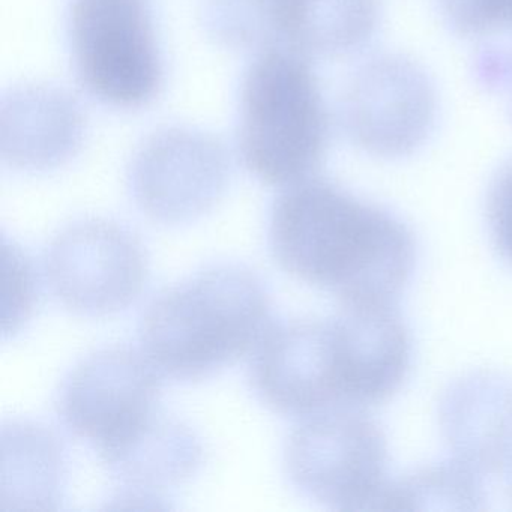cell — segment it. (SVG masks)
Wrapping results in <instances>:
<instances>
[{"label":"cell","instance_id":"1","mask_svg":"<svg viewBox=\"0 0 512 512\" xmlns=\"http://www.w3.org/2000/svg\"><path fill=\"white\" fill-rule=\"evenodd\" d=\"M268 244L283 271L341 305L397 304L418 268L415 233L400 217L314 176L275 199Z\"/></svg>","mask_w":512,"mask_h":512},{"label":"cell","instance_id":"2","mask_svg":"<svg viewBox=\"0 0 512 512\" xmlns=\"http://www.w3.org/2000/svg\"><path fill=\"white\" fill-rule=\"evenodd\" d=\"M272 326L262 278L226 263L158 293L140 319L139 338L163 376L199 382L256 350Z\"/></svg>","mask_w":512,"mask_h":512},{"label":"cell","instance_id":"3","mask_svg":"<svg viewBox=\"0 0 512 512\" xmlns=\"http://www.w3.org/2000/svg\"><path fill=\"white\" fill-rule=\"evenodd\" d=\"M329 119L307 56L260 52L239 98L238 151L245 169L272 187L313 178L322 166Z\"/></svg>","mask_w":512,"mask_h":512},{"label":"cell","instance_id":"4","mask_svg":"<svg viewBox=\"0 0 512 512\" xmlns=\"http://www.w3.org/2000/svg\"><path fill=\"white\" fill-rule=\"evenodd\" d=\"M389 449L379 422L361 407L302 419L284 451L290 482L337 511H376L388 484Z\"/></svg>","mask_w":512,"mask_h":512},{"label":"cell","instance_id":"5","mask_svg":"<svg viewBox=\"0 0 512 512\" xmlns=\"http://www.w3.org/2000/svg\"><path fill=\"white\" fill-rule=\"evenodd\" d=\"M163 374L145 353L113 347L83 359L64 380L58 413L107 467L127 454L160 418Z\"/></svg>","mask_w":512,"mask_h":512},{"label":"cell","instance_id":"6","mask_svg":"<svg viewBox=\"0 0 512 512\" xmlns=\"http://www.w3.org/2000/svg\"><path fill=\"white\" fill-rule=\"evenodd\" d=\"M71 52L83 88L107 106L140 109L163 88L148 0H73Z\"/></svg>","mask_w":512,"mask_h":512},{"label":"cell","instance_id":"7","mask_svg":"<svg viewBox=\"0 0 512 512\" xmlns=\"http://www.w3.org/2000/svg\"><path fill=\"white\" fill-rule=\"evenodd\" d=\"M44 272L62 307L79 316L103 317L127 310L142 295L149 260L142 241L127 227L83 220L53 239Z\"/></svg>","mask_w":512,"mask_h":512},{"label":"cell","instance_id":"8","mask_svg":"<svg viewBox=\"0 0 512 512\" xmlns=\"http://www.w3.org/2000/svg\"><path fill=\"white\" fill-rule=\"evenodd\" d=\"M230 163L215 137L187 127L164 128L137 151L131 197L155 223L179 226L199 220L223 199Z\"/></svg>","mask_w":512,"mask_h":512},{"label":"cell","instance_id":"9","mask_svg":"<svg viewBox=\"0 0 512 512\" xmlns=\"http://www.w3.org/2000/svg\"><path fill=\"white\" fill-rule=\"evenodd\" d=\"M436 116V94L425 71L412 59L382 55L350 80L343 97V121L350 139L382 158H401L424 143Z\"/></svg>","mask_w":512,"mask_h":512},{"label":"cell","instance_id":"10","mask_svg":"<svg viewBox=\"0 0 512 512\" xmlns=\"http://www.w3.org/2000/svg\"><path fill=\"white\" fill-rule=\"evenodd\" d=\"M250 385L266 407L289 418L347 407L331 319L272 326L254 350Z\"/></svg>","mask_w":512,"mask_h":512},{"label":"cell","instance_id":"11","mask_svg":"<svg viewBox=\"0 0 512 512\" xmlns=\"http://www.w3.org/2000/svg\"><path fill=\"white\" fill-rule=\"evenodd\" d=\"M347 407L391 400L413 364V337L397 304L341 305L331 317Z\"/></svg>","mask_w":512,"mask_h":512},{"label":"cell","instance_id":"12","mask_svg":"<svg viewBox=\"0 0 512 512\" xmlns=\"http://www.w3.org/2000/svg\"><path fill=\"white\" fill-rule=\"evenodd\" d=\"M439 425L454 458L484 475L512 466V379L475 371L454 380L439 403Z\"/></svg>","mask_w":512,"mask_h":512},{"label":"cell","instance_id":"13","mask_svg":"<svg viewBox=\"0 0 512 512\" xmlns=\"http://www.w3.org/2000/svg\"><path fill=\"white\" fill-rule=\"evenodd\" d=\"M0 133L5 163L26 172H46L79 151L85 116L68 92L49 85H23L2 100Z\"/></svg>","mask_w":512,"mask_h":512},{"label":"cell","instance_id":"14","mask_svg":"<svg viewBox=\"0 0 512 512\" xmlns=\"http://www.w3.org/2000/svg\"><path fill=\"white\" fill-rule=\"evenodd\" d=\"M202 457L196 434L178 419L161 413L146 436L107 469L130 496L146 499L188 481Z\"/></svg>","mask_w":512,"mask_h":512},{"label":"cell","instance_id":"15","mask_svg":"<svg viewBox=\"0 0 512 512\" xmlns=\"http://www.w3.org/2000/svg\"><path fill=\"white\" fill-rule=\"evenodd\" d=\"M485 506L481 473L452 458L389 479L376 511H482Z\"/></svg>","mask_w":512,"mask_h":512},{"label":"cell","instance_id":"16","mask_svg":"<svg viewBox=\"0 0 512 512\" xmlns=\"http://www.w3.org/2000/svg\"><path fill=\"white\" fill-rule=\"evenodd\" d=\"M298 0H205V26L230 49H286Z\"/></svg>","mask_w":512,"mask_h":512},{"label":"cell","instance_id":"17","mask_svg":"<svg viewBox=\"0 0 512 512\" xmlns=\"http://www.w3.org/2000/svg\"><path fill=\"white\" fill-rule=\"evenodd\" d=\"M379 0H304L293 52L338 56L364 46L379 23Z\"/></svg>","mask_w":512,"mask_h":512},{"label":"cell","instance_id":"18","mask_svg":"<svg viewBox=\"0 0 512 512\" xmlns=\"http://www.w3.org/2000/svg\"><path fill=\"white\" fill-rule=\"evenodd\" d=\"M439 4L452 29L466 37L512 28V0H439Z\"/></svg>","mask_w":512,"mask_h":512},{"label":"cell","instance_id":"19","mask_svg":"<svg viewBox=\"0 0 512 512\" xmlns=\"http://www.w3.org/2000/svg\"><path fill=\"white\" fill-rule=\"evenodd\" d=\"M487 218L494 248L512 265V161L491 184Z\"/></svg>","mask_w":512,"mask_h":512},{"label":"cell","instance_id":"20","mask_svg":"<svg viewBox=\"0 0 512 512\" xmlns=\"http://www.w3.org/2000/svg\"><path fill=\"white\" fill-rule=\"evenodd\" d=\"M506 472H508V490H509V497H511V500H512V466L509 467L508 470H506Z\"/></svg>","mask_w":512,"mask_h":512}]
</instances>
